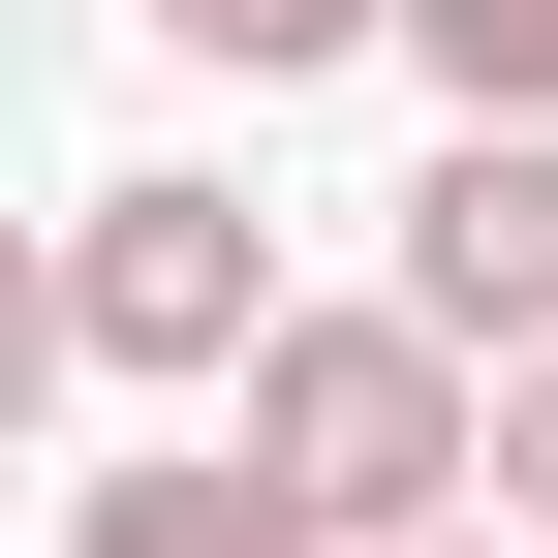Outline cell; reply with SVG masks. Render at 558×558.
<instances>
[{"label": "cell", "instance_id": "obj_8", "mask_svg": "<svg viewBox=\"0 0 558 558\" xmlns=\"http://www.w3.org/2000/svg\"><path fill=\"white\" fill-rule=\"evenodd\" d=\"M403 558H558V527H403Z\"/></svg>", "mask_w": 558, "mask_h": 558}, {"label": "cell", "instance_id": "obj_1", "mask_svg": "<svg viewBox=\"0 0 558 558\" xmlns=\"http://www.w3.org/2000/svg\"><path fill=\"white\" fill-rule=\"evenodd\" d=\"M218 435H248L341 558H403V527H465V497H497V341H435V311L373 279V311H279V341H248V403H218Z\"/></svg>", "mask_w": 558, "mask_h": 558}, {"label": "cell", "instance_id": "obj_4", "mask_svg": "<svg viewBox=\"0 0 558 558\" xmlns=\"http://www.w3.org/2000/svg\"><path fill=\"white\" fill-rule=\"evenodd\" d=\"M62 558H341V527L218 435V465H94V497H62Z\"/></svg>", "mask_w": 558, "mask_h": 558}, {"label": "cell", "instance_id": "obj_5", "mask_svg": "<svg viewBox=\"0 0 558 558\" xmlns=\"http://www.w3.org/2000/svg\"><path fill=\"white\" fill-rule=\"evenodd\" d=\"M403 0H156V62H218V94H311V62H373Z\"/></svg>", "mask_w": 558, "mask_h": 558}, {"label": "cell", "instance_id": "obj_2", "mask_svg": "<svg viewBox=\"0 0 558 558\" xmlns=\"http://www.w3.org/2000/svg\"><path fill=\"white\" fill-rule=\"evenodd\" d=\"M248 341H279V248H248V186H94L62 218V373H124V403H248Z\"/></svg>", "mask_w": 558, "mask_h": 558}, {"label": "cell", "instance_id": "obj_6", "mask_svg": "<svg viewBox=\"0 0 558 558\" xmlns=\"http://www.w3.org/2000/svg\"><path fill=\"white\" fill-rule=\"evenodd\" d=\"M403 62H435L465 124H558V0H403Z\"/></svg>", "mask_w": 558, "mask_h": 558}, {"label": "cell", "instance_id": "obj_3", "mask_svg": "<svg viewBox=\"0 0 558 558\" xmlns=\"http://www.w3.org/2000/svg\"><path fill=\"white\" fill-rule=\"evenodd\" d=\"M403 311L435 341H558V124H435V186H403Z\"/></svg>", "mask_w": 558, "mask_h": 558}, {"label": "cell", "instance_id": "obj_7", "mask_svg": "<svg viewBox=\"0 0 558 558\" xmlns=\"http://www.w3.org/2000/svg\"><path fill=\"white\" fill-rule=\"evenodd\" d=\"M497 527H558V341L497 373Z\"/></svg>", "mask_w": 558, "mask_h": 558}]
</instances>
